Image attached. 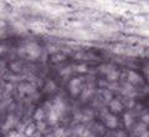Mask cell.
<instances>
[{
    "instance_id": "cell-1",
    "label": "cell",
    "mask_w": 149,
    "mask_h": 137,
    "mask_svg": "<svg viewBox=\"0 0 149 137\" xmlns=\"http://www.w3.org/2000/svg\"><path fill=\"white\" fill-rule=\"evenodd\" d=\"M25 52L30 54L32 57H37V56L41 54V49L37 44H27L25 46Z\"/></svg>"
},
{
    "instance_id": "cell-2",
    "label": "cell",
    "mask_w": 149,
    "mask_h": 137,
    "mask_svg": "<svg viewBox=\"0 0 149 137\" xmlns=\"http://www.w3.org/2000/svg\"><path fill=\"white\" fill-rule=\"evenodd\" d=\"M109 108H111L113 112H119V111H122L123 105H122L118 100H111V102H109Z\"/></svg>"
},
{
    "instance_id": "cell-3",
    "label": "cell",
    "mask_w": 149,
    "mask_h": 137,
    "mask_svg": "<svg viewBox=\"0 0 149 137\" xmlns=\"http://www.w3.org/2000/svg\"><path fill=\"white\" fill-rule=\"evenodd\" d=\"M106 125L108 127H111V128L116 127L117 126V118L114 117V116H112V115H109V113H107L106 115Z\"/></svg>"
},
{
    "instance_id": "cell-4",
    "label": "cell",
    "mask_w": 149,
    "mask_h": 137,
    "mask_svg": "<svg viewBox=\"0 0 149 137\" xmlns=\"http://www.w3.org/2000/svg\"><path fill=\"white\" fill-rule=\"evenodd\" d=\"M128 80H129V82H132V84H139V82H142V77L139 76L138 74H136V72H129V75H128Z\"/></svg>"
},
{
    "instance_id": "cell-5",
    "label": "cell",
    "mask_w": 149,
    "mask_h": 137,
    "mask_svg": "<svg viewBox=\"0 0 149 137\" xmlns=\"http://www.w3.org/2000/svg\"><path fill=\"white\" fill-rule=\"evenodd\" d=\"M107 79L109 81H117L118 79H119V72H118L117 70H114V71H112V72H109V74L107 75Z\"/></svg>"
},
{
    "instance_id": "cell-6",
    "label": "cell",
    "mask_w": 149,
    "mask_h": 137,
    "mask_svg": "<svg viewBox=\"0 0 149 137\" xmlns=\"http://www.w3.org/2000/svg\"><path fill=\"white\" fill-rule=\"evenodd\" d=\"M99 70H101L102 72H106V74L108 75L109 72L114 71V70H116V67H114L113 65H106V66H105V65H102V66L99 67Z\"/></svg>"
},
{
    "instance_id": "cell-7",
    "label": "cell",
    "mask_w": 149,
    "mask_h": 137,
    "mask_svg": "<svg viewBox=\"0 0 149 137\" xmlns=\"http://www.w3.org/2000/svg\"><path fill=\"white\" fill-rule=\"evenodd\" d=\"M93 92H94V91H93V88H91V87H90V88H86V90L82 92V100H83V101H85V100H88L92 96Z\"/></svg>"
},
{
    "instance_id": "cell-8",
    "label": "cell",
    "mask_w": 149,
    "mask_h": 137,
    "mask_svg": "<svg viewBox=\"0 0 149 137\" xmlns=\"http://www.w3.org/2000/svg\"><path fill=\"white\" fill-rule=\"evenodd\" d=\"M124 120H125V126L127 127H129L130 125L133 124V121H134V118H133V116L130 113H125L124 115Z\"/></svg>"
},
{
    "instance_id": "cell-9",
    "label": "cell",
    "mask_w": 149,
    "mask_h": 137,
    "mask_svg": "<svg viewBox=\"0 0 149 137\" xmlns=\"http://www.w3.org/2000/svg\"><path fill=\"white\" fill-rule=\"evenodd\" d=\"M81 86V79H74L70 82V88H74V87Z\"/></svg>"
},
{
    "instance_id": "cell-10",
    "label": "cell",
    "mask_w": 149,
    "mask_h": 137,
    "mask_svg": "<svg viewBox=\"0 0 149 137\" xmlns=\"http://www.w3.org/2000/svg\"><path fill=\"white\" fill-rule=\"evenodd\" d=\"M42 117H43V110H37L36 111V113H35V118H36L37 121H41L42 120Z\"/></svg>"
},
{
    "instance_id": "cell-11",
    "label": "cell",
    "mask_w": 149,
    "mask_h": 137,
    "mask_svg": "<svg viewBox=\"0 0 149 137\" xmlns=\"http://www.w3.org/2000/svg\"><path fill=\"white\" fill-rule=\"evenodd\" d=\"M144 130H145V125L140 124V125H138V126H137L136 132H137V133H140V135H142L143 132H144Z\"/></svg>"
},
{
    "instance_id": "cell-12",
    "label": "cell",
    "mask_w": 149,
    "mask_h": 137,
    "mask_svg": "<svg viewBox=\"0 0 149 137\" xmlns=\"http://www.w3.org/2000/svg\"><path fill=\"white\" fill-rule=\"evenodd\" d=\"M63 59H65V55H61V54H56V55L52 56V61H60Z\"/></svg>"
},
{
    "instance_id": "cell-13",
    "label": "cell",
    "mask_w": 149,
    "mask_h": 137,
    "mask_svg": "<svg viewBox=\"0 0 149 137\" xmlns=\"http://www.w3.org/2000/svg\"><path fill=\"white\" fill-rule=\"evenodd\" d=\"M55 88H56L55 84H54L52 81H49L47 85H46V90H47V91H51V90H55Z\"/></svg>"
},
{
    "instance_id": "cell-14",
    "label": "cell",
    "mask_w": 149,
    "mask_h": 137,
    "mask_svg": "<svg viewBox=\"0 0 149 137\" xmlns=\"http://www.w3.org/2000/svg\"><path fill=\"white\" fill-rule=\"evenodd\" d=\"M34 130H35V125H31L27 130H25V131H26V135H27V136H31V135H32V132H34Z\"/></svg>"
},
{
    "instance_id": "cell-15",
    "label": "cell",
    "mask_w": 149,
    "mask_h": 137,
    "mask_svg": "<svg viewBox=\"0 0 149 137\" xmlns=\"http://www.w3.org/2000/svg\"><path fill=\"white\" fill-rule=\"evenodd\" d=\"M103 97H105L107 101H111L112 100V95L109 91H103Z\"/></svg>"
},
{
    "instance_id": "cell-16",
    "label": "cell",
    "mask_w": 149,
    "mask_h": 137,
    "mask_svg": "<svg viewBox=\"0 0 149 137\" xmlns=\"http://www.w3.org/2000/svg\"><path fill=\"white\" fill-rule=\"evenodd\" d=\"M70 74H71V67L63 68V70L61 71V75H62V76H68Z\"/></svg>"
},
{
    "instance_id": "cell-17",
    "label": "cell",
    "mask_w": 149,
    "mask_h": 137,
    "mask_svg": "<svg viewBox=\"0 0 149 137\" xmlns=\"http://www.w3.org/2000/svg\"><path fill=\"white\" fill-rule=\"evenodd\" d=\"M107 87H108L109 90H113V88H114V90H117V88H118V84H117V82H112L111 85H107Z\"/></svg>"
},
{
    "instance_id": "cell-18",
    "label": "cell",
    "mask_w": 149,
    "mask_h": 137,
    "mask_svg": "<svg viewBox=\"0 0 149 137\" xmlns=\"http://www.w3.org/2000/svg\"><path fill=\"white\" fill-rule=\"evenodd\" d=\"M77 70H78V71H81V72H85V71L87 70V67H86V65H81V66H78V67H77Z\"/></svg>"
},
{
    "instance_id": "cell-19",
    "label": "cell",
    "mask_w": 149,
    "mask_h": 137,
    "mask_svg": "<svg viewBox=\"0 0 149 137\" xmlns=\"http://www.w3.org/2000/svg\"><path fill=\"white\" fill-rule=\"evenodd\" d=\"M99 84H101V86H107V85H108V84L105 82V81H99Z\"/></svg>"
},
{
    "instance_id": "cell-20",
    "label": "cell",
    "mask_w": 149,
    "mask_h": 137,
    "mask_svg": "<svg viewBox=\"0 0 149 137\" xmlns=\"http://www.w3.org/2000/svg\"><path fill=\"white\" fill-rule=\"evenodd\" d=\"M140 137H148V132H143L140 135Z\"/></svg>"
},
{
    "instance_id": "cell-21",
    "label": "cell",
    "mask_w": 149,
    "mask_h": 137,
    "mask_svg": "<svg viewBox=\"0 0 149 137\" xmlns=\"http://www.w3.org/2000/svg\"><path fill=\"white\" fill-rule=\"evenodd\" d=\"M4 50H5V47H4V46H0V51H4Z\"/></svg>"
}]
</instances>
